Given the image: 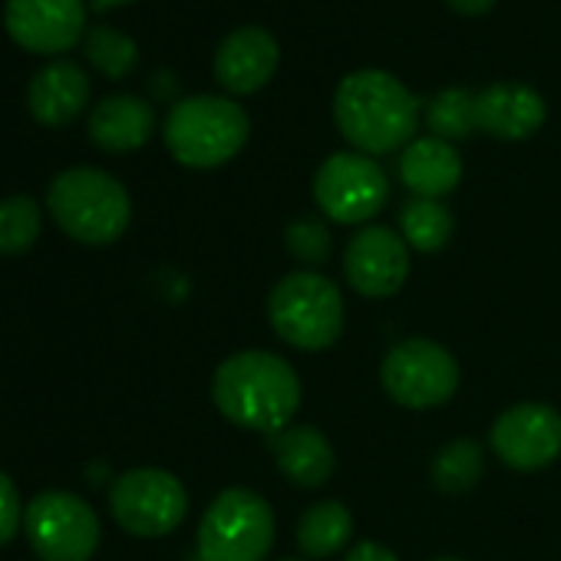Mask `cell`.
<instances>
[{
  "mask_svg": "<svg viewBox=\"0 0 561 561\" xmlns=\"http://www.w3.org/2000/svg\"><path fill=\"white\" fill-rule=\"evenodd\" d=\"M8 34L34 54H64L87 37L83 0H8Z\"/></svg>",
  "mask_w": 561,
  "mask_h": 561,
  "instance_id": "cell-13",
  "label": "cell"
},
{
  "mask_svg": "<svg viewBox=\"0 0 561 561\" xmlns=\"http://www.w3.org/2000/svg\"><path fill=\"white\" fill-rule=\"evenodd\" d=\"M314 202L337 225H370L390 202V179L364 152H334L314 172Z\"/></svg>",
  "mask_w": 561,
  "mask_h": 561,
  "instance_id": "cell-9",
  "label": "cell"
},
{
  "mask_svg": "<svg viewBox=\"0 0 561 561\" xmlns=\"http://www.w3.org/2000/svg\"><path fill=\"white\" fill-rule=\"evenodd\" d=\"M116 4H129V0H93L96 11H106V8H116Z\"/></svg>",
  "mask_w": 561,
  "mask_h": 561,
  "instance_id": "cell-30",
  "label": "cell"
},
{
  "mask_svg": "<svg viewBox=\"0 0 561 561\" xmlns=\"http://www.w3.org/2000/svg\"><path fill=\"white\" fill-rule=\"evenodd\" d=\"M380 383L407 410H436L459 390V360L436 341L410 337L387 351Z\"/></svg>",
  "mask_w": 561,
  "mask_h": 561,
  "instance_id": "cell-7",
  "label": "cell"
},
{
  "mask_svg": "<svg viewBox=\"0 0 561 561\" xmlns=\"http://www.w3.org/2000/svg\"><path fill=\"white\" fill-rule=\"evenodd\" d=\"M156 129V113L142 96L110 93L90 113L87 133L103 152H136L149 142Z\"/></svg>",
  "mask_w": 561,
  "mask_h": 561,
  "instance_id": "cell-18",
  "label": "cell"
},
{
  "mask_svg": "<svg viewBox=\"0 0 561 561\" xmlns=\"http://www.w3.org/2000/svg\"><path fill=\"white\" fill-rule=\"evenodd\" d=\"M344 277L364 298H393L410 277V244L390 225H364L347 241Z\"/></svg>",
  "mask_w": 561,
  "mask_h": 561,
  "instance_id": "cell-12",
  "label": "cell"
},
{
  "mask_svg": "<svg viewBox=\"0 0 561 561\" xmlns=\"http://www.w3.org/2000/svg\"><path fill=\"white\" fill-rule=\"evenodd\" d=\"M489 446L515 472H535L561 456V413L551 403L525 400L495 416Z\"/></svg>",
  "mask_w": 561,
  "mask_h": 561,
  "instance_id": "cell-11",
  "label": "cell"
},
{
  "mask_svg": "<svg viewBox=\"0 0 561 561\" xmlns=\"http://www.w3.org/2000/svg\"><path fill=\"white\" fill-rule=\"evenodd\" d=\"M277 64H280L277 41L261 27H241V31H231L218 44L211 70L225 93L251 96L271 83V77L277 73Z\"/></svg>",
  "mask_w": 561,
  "mask_h": 561,
  "instance_id": "cell-14",
  "label": "cell"
},
{
  "mask_svg": "<svg viewBox=\"0 0 561 561\" xmlns=\"http://www.w3.org/2000/svg\"><path fill=\"white\" fill-rule=\"evenodd\" d=\"M251 136V119L241 103L228 96H185L179 100L162 126L165 149L188 169H218L231 162Z\"/></svg>",
  "mask_w": 561,
  "mask_h": 561,
  "instance_id": "cell-5",
  "label": "cell"
},
{
  "mask_svg": "<svg viewBox=\"0 0 561 561\" xmlns=\"http://www.w3.org/2000/svg\"><path fill=\"white\" fill-rule=\"evenodd\" d=\"M295 535H298V548L305 558H314V561L334 558V554L347 551V545L354 538V515L344 502L324 499L301 512Z\"/></svg>",
  "mask_w": 561,
  "mask_h": 561,
  "instance_id": "cell-20",
  "label": "cell"
},
{
  "mask_svg": "<svg viewBox=\"0 0 561 561\" xmlns=\"http://www.w3.org/2000/svg\"><path fill=\"white\" fill-rule=\"evenodd\" d=\"M482 469H485V456L476 439H449L436 449L430 462V479L439 492L459 495L482 479Z\"/></svg>",
  "mask_w": 561,
  "mask_h": 561,
  "instance_id": "cell-22",
  "label": "cell"
},
{
  "mask_svg": "<svg viewBox=\"0 0 561 561\" xmlns=\"http://www.w3.org/2000/svg\"><path fill=\"white\" fill-rule=\"evenodd\" d=\"M344 561H400L387 545H380V541H357L351 551H347V558Z\"/></svg>",
  "mask_w": 561,
  "mask_h": 561,
  "instance_id": "cell-28",
  "label": "cell"
},
{
  "mask_svg": "<svg viewBox=\"0 0 561 561\" xmlns=\"http://www.w3.org/2000/svg\"><path fill=\"white\" fill-rule=\"evenodd\" d=\"M453 211L439 198H410L400 208V234L420 254H436L453 238Z\"/></svg>",
  "mask_w": 561,
  "mask_h": 561,
  "instance_id": "cell-21",
  "label": "cell"
},
{
  "mask_svg": "<svg viewBox=\"0 0 561 561\" xmlns=\"http://www.w3.org/2000/svg\"><path fill=\"white\" fill-rule=\"evenodd\" d=\"M423 119L436 139L462 142L476 133V93L466 87H446L430 96V103L423 106Z\"/></svg>",
  "mask_w": 561,
  "mask_h": 561,
  "instance_id": "cell-23",
  "label": "cell"
},
{
  "mask_svg": "<svg viewBox=\"0 0 561 561\" xmlns=\"http://www.w3.org/2000/svg\"><path fill=\"white\" fill-rule=\"evenodd\" d=\"M41 238V205L31 195L0 202V254H24Z\"/></svg>",
  "mask_w": 561,
  "mask_h": 561,
  "instance_id": "cell-25",
  "label": "cell"
},
{
  "mask_svg": "<svg viewBox=\"0 0 561 561\" xmlns=\"http://www.w3.org/2000/svg\"><path fill=\"white\" fill-rule=\"evenodd\" d=\"M24 522V505L18 495V485L0 472V545H8L18 535V525Z\"/></svg>",
  "mask_w": 561,
  "mask_h": 561,
  "instance_id": "cell-27",
  "label": "cell"
},
{
  "mask_svg": "<svg viewBox=\"0 0 561 561\" xmlns=\"http://www.w3.org/2000/svg\"><path fill=\"white\" fill-rule=\"evenodd\" d=\"M47 208L54 221L83 244H113L133 218L126 185L93 165L64 169L47 188Z\"/></svg>",
  "mask_w": 561,
  "mask_h": 561,
  "instance_id": "cell-3",
  "label": "cell"
},
{
  "mask_svg": "<svg viewBox=\"0 0 561 561\" xmlns=\"http://www.w3.org/2000/svg\"><path fill=\"white\" fill-rule=\"evenodd\" d=\"M83 54H87V60H90L100 73H106L110 80L129 77V73L136 70V64H139V47H136V41H133L129 34L116 31V27H106V24H96V27L87 31V37H83Z\"/></svg>",
  "mask_w": 561,
  "mask_h": 561,
  "instance_id": "cell-24",
  "label": "cell"
},
{
  "mask_svg": "<svg viewBox=\"0 0 561 561\" xmlns=\"http://www.w3.org/2000/svg\"><path fill=\"white\" fill-rule=\"evenodd\" d=\"M274 508L264 495L231 485L211 499L195 531L198 561H264L274 545Z\"/></svg>",
  "mask_w": 561,
  "mask_h": 561,
  "instance_id": "cell-6",
  "label": "cell"
},
{
  "mask_svg": "<svg viewBox=\"0 0 561 561\" xmlns=\"http://www.w3.org/2000/svg\"><path fill=\"white\" fill-rule=\"evenodd\" d=\"M420 119L423 103L387 70H354L337 83L334 123L341 136L370 159L403 152L416 139Z\"/></svg>",
  "mask_w": 561,
  "mask_h": 561,
  "instance_id": "cell-2",
  "label": "cell"
},
{
  "mask_svg": "<svg viewBox=\"0 0 561 561\" xmlns=\"http://www.w3.org/2000/svg\"><path fill=\"white\" fill-rule=\"evenodd\" d=\"M548 106L525 83H489L476 93V129L502 142H522L545 126Z\"/></svg>",
  "mask_w": 561,
  "mask_h": 561,
  "instance_id": "cell-15",
  "label": "cell"
},
{
  "mask_svg": "<svg viewBox=\"0 0 561 561\" xmlns=\"http://www.w3.org/2000/svg\"><path fill=\"white\" fill-rule=\"evenodd\" d=\"M285 248L295 261H301L308 271L324 264L334 251V238L331 228L324 225V218L318 215H301L295 221H288L285 228Z\"/></svg>",
  "mask_w": 561,
  "mask_h": 561,
  "instance_id": "cell-26",
  "label": "cell"
},
{
  "mask_svg": "<svg viewBox=\"0 0 561 561\" xmlns=\"http://www.w3.org/2000/svg\"><path fill=\"white\" fill-rule=\"evenodd\" d=\"M433 561H462V558H433Z\"/></svg>",
  "mask_w": 561,
  "mask_h": 561,
  "instance_id": "cell-31",
  "label": "cell"
},
{
  "mask_svg": "<svg viewBox=\"0 0 561 561\" xmlns=\"http://www.w3.org/2000/svg\"><path fill=\"white\" fill-rule=\"evenodd\" d=\"M90 100V77L73 60H54L34 73L27 87V106L37 123L44 126H67L73 123Z\"/></svg>",
  "mask_w": 561,
  "mask_h": 561,
  "instance_id": "cell-17",
  "label": "cell"
},
{
  "mask_svg": "<svg viewBox=\"0 0 561 561\" xmlns=\"http://www.w3.org/2000/svg\"><path fill=\"white\" fill-rule=\"evenodd\" d=\"M446 8L459 18H482L495 8V0H446Z\"/></svg>",
  "mask_w": 561,
  "mask_h": 561,
  "instance_id": "cell-29",
  "label": "cell"
},
{
  "mask_svg": "<svg viewBox=\"0 0 561 561\" xmlns=\"http://www.w3.org/2000/svg\"><path fill=\"white\" fill-rule=\"evenodd\" d=\"M400 182L413 192V198H446L462 182V159L453 142L423 136L413 139L397 162Z\"/></svg>",
  "mask_w": 561,
  "mask_h": 561,
  "instance_id": "cell-19",
  "label": "cell"
},
{
  "mask_svg": "<svg viewBox=\"0 0 561 561\" xmlns=\"http://www.w3.org/2000/svg\"><path fill=\"white\" fill-rule=\"evenodd\" d=\"M211 400L228 423L274 436L301 410V377L280 354L238 351L218 364Z\"/></svg>",
  "mask_w": 561,
  "mask_h": 561,
  "instance_id": "cell-1",
  "label": "cell"
},
{
  "mask_svg": "<svg viewBox=\"0 0 561 561\" xmlns=\"http://www.w3.org/2000/svg\"><path fill=\"white\" fill-rule=\"evenodd\" d=\"M280 561H301V558H280Z\"/></svg>",
  "mask_w": 561,
  "mask_h": 561,
  "instance_id": "cell-32",
  "label": "cell"
},
{
  "mask_svg": "<svg viewBox=\"0 0 561 561\" xmlns=\"http://www.w3.org/2000/svg\"><path fill=\"white\" fill-rule=\"evenodd\" d=\"M24 531L44 561H90L100 548V515L73 492L50 489L24 508Z\"/></svg>",
  "mask_w": 561,
  "mask_h": 561,
  "instance_id": "cell-8",
  "label": "cell"
},
{
  "mask_svg": "<svg viewBox=\"0 0 561 561\" xmlns=\"http://www.w3.org/2000/svg\"><path fill=\"white\" fill-rule=\"evenodd\" d=\"M267 321L295 351H328L344 334V295L321 271H291L267 295Z\"/></svg>",
  "mask_w": 561,
  "mask_h": 561,
  "instance_id": "cell-4",
  "label": "cell"
},
{
  "mask_svg": "<svg viewBox=\"0 0 561 561\" xmlns=\"http://www.w3.org/2000/svg\"><path fill=\"white\" fill-rule=\"evenodd\" d=\"M110 512L136 538H162L185 522L188 492L165 469H129L110 489Z\"/></svg>",
  "mask_w": 561,
  "mask_h": 561,
  "instance_id": "cell-10",
  "label": "cell"
},
{
  "mask_svg": "<svg viewBox=\"0 0 561 561\" xmlns=\"http://www.w3.org/2000/svg\"><path fill=\"white\" fill-rule=\"evenodd\" d=\"M274 466L298 489H321L337 466L331 439L318 426H288L267 436Z\"/></svg>",
  "mask_w": 561,
  "mask_h": 561,
  "instance_id": "cell-16",
  "label": "cell"
}]
</instances>
